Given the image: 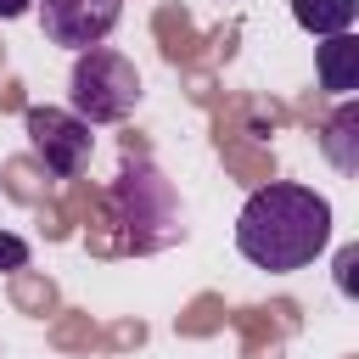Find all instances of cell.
I'll use <instances>...</instances> for the list:
<instances>
[{"label": "cell", "mask_w": 359, "mask_h": 359, "mask_svg": "<svg viewBox=\"0 0 359 359\" xmlns=\"http://www.w3.org/2000/svg\"><path fill=\"white\" fill-rule=\"evenodd\" d=\"M325 241H331V202L314 185L269 180L236 213V252L269 275L309 269L325 252Z\"/></svg>", "instance_id": "6da1fadb"}, {"label": "cell", "mask_w": 359, "mask_h": 359, "mask_svg": "<svg viewBox=\"0 0 359 359\" xmlns=\"http://www.w3.org/2000/svg\"><path fill=\"white\" fill-rule=\"evenodd\" d=\"M107 213L123 230V247H135V252H163L168 241L185 236L180 191L157 163H123V174L107 191Z\"/></svg>", "instance_id": "7a4b0ae2"}, {"label": "cell", "mask_w": 359, "mask_h": 359, "mask_svg": "<svg viewBox=\"0 0 359 359\" xmlns=\"http://www.w3.org/2000/svg\"><path fill=\"white\" fill-rule=\"evenodd\" d=\"M140 107V73L123 50H79L73 56V79H67V112L84 123H118Z\"/></svg>", "instance_id": "3957f363"}, {"label": "cell", "mask_w": 359, "mask_h": 359, "mask_svg": "<svg viewBox=\"0 0 359 359\" xmlns=\"http://www.w3.org/2000/svg\"><path fill=\"white\" fill-rule=\"evenodd\" d=\"M22 129H28V146L45 163V174L73 180V174L90 168V146H95L90 140V123L73 118L67 107H28L22 112Z\"/></svg>", "instance_id": "277c9868"}, {"label": "cell", "mask_w": 359, "mask_h": 359, "mask_svg": "<svg viewBox=\"0 0 359 359\" xmlns=\"http://www.w3.org/2000/svg\"><path fill=\"white\" fill-rule=\"evenodd\" d=\"M123 17V0H39V28L62 50H95Z\"/></svg>", "instance_id": "5b68a950"}, {"label": "cell", "mask_w": 359, "mask_h": 359, "mask_svg": "<svg viewBox=\"0 0 359 359\" xmlns=\"http://www.w3.org/2000/svg\"><path fill=\"white\" fill-rule=\"evenodd\" d=\"M314 73H320V90H331V95H353V90H359V39H353V34H331V39H320V50H314Z\"/></svg>", "instance_id": "8992f818"}, {"label": "cell", "mask_w": 359, "mask_h": 359, "mask_svg": "<svg viewBox=\"0 0 359 359\" xmlns=\"http://www.w3.org/2000/svg\"><path fill=\"white\" fill-rule=\"evenodd\" d=\"M320 151L331 157V168H337V174H359V107H353V101H342V107L325 118Z\"/></svg>", "instance_id": "52a82bcc"}, {"label": "cell", "mask_w": 359, "mask_h": 359, "mask_svg": "<svg viewBox=\"0 0 359 359\" xmlns=\"http://www.w3.org/2000/svg\"><path fill=\"white\" fill-rule=\"evenodd\" d=\"M292 17H297V28H303V34L331 39V34H353L359 0H292Z\"/></svg>", "instance_id": "ba28073f"}, {"label": "cell", "mask_w": 359, "mask_h": 359, "mask_svg": "<svg viewBox=\"0 0 359 359\" xmlns=\"http://www.w3.org/2000/svg\"><path fill=\"white\" fill-rule=\"evenodd\" d=\"M17 269H28V241L0 230V275H17Z\"/></svg>", "instance_id": "9c48e42d"}, {"label": "cell", "mask_w": 359, "mask_h": 359, "mask_svg": "<svg viewBox=\"0 0 359 359\" xmlns=\"http://www.w3.org/2000/svg\"><path fill=\"white\" fill-rule=\"evenodd\" d=\"M353 269H359V247H342V252H337V292H342V297L359 292V286H353Z\"/></svg>", "instance_id": "30bf717a"}, {"label": "cell", "mask_w": 359, "mask_h": 359, "mask_svg": "<svg viewBox=\"0 0 359 359\" xmlns=\"http://www.w3.org/2000/svg\"><path fill=\"white\" fill-rule=\"evenodd\" d=\"M34 0H0V22H11V17H22Z\"/></svg>", "instance_id": "8fae6325"}]
</instances>
